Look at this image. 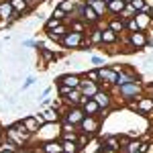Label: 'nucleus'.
Segmentation results:
<instances>
[{"label": "nucleus", "instance_id": "nucleus-1", "mask_svg": "<svg viewBox=\"0 0 153 153\" xmlns=\"http://www.w3.org/2000/svg\"><path fill=\"white\" fill-rule=\"evenodd\" d=\"M112 94L120 98V104L125 106L131 100H137L141 94H145V86L143 82H133V84H125V86H112L110 88Z\"/></svg>", "mask_w": 153, "mask_h": 153}, {"label": "nucleus", "instance_id": "nucleus-2", "mask_svg": "<svg viewBox=\"0 0 153 153\" xmlns=\"http://www.w3.org/2000/svg\"><path fill=\"white\" fill-rule=\"evenodd\" d=\"M61 49H68V51H88L90 49V43H88V37L86 33H76V31H70L68 35L61 39Z\"/></svg>", "mask_w": 153, "mask_h": 153}, {"label": "nucleus", "instance_id": "nucleus-3", "mask_svg": "<svg viewBox=\"0 0 153 153\" xmlns=\"http://www.w3.org/2000/svg\"><path fill=\"white\" fill-rule=\"evenodd\" d=\"M94 100L98 102V106L102 108V110H114L117 108V98L112 94V90H108V88H100L98 92H96Z\"/></svg>", "mask_w": 153, "mask_h": 153}, {"label": "nucleus", "instance_id": "nucleus-4", "mask_svg": "<svg viewBox=\"0 0 153 153\" xmlns=\"http://www.w3.org/2000/svg\"><path fill=\"white\" fill-rule=\"evenodd\" d=\"M127 41L129 45L135 51H143L151 45V39H149V31H137V33H129L127 35Z\"/></svg>", "mask_w": 153, "mask_h": 153}, {"label": "nucleus", "instance_id": "nucleus-5", "mask_svg": "<svg viewBox=\"0 0 153 153\" xmlns=\"http://www.w3.org/2000/svg\"><path fill=\"white\" fill-rule=\"evenodd\" d=\"M100 127H102V118L100 117H84V120L80 123V127H78V133H86V135H90V137H96L98 133H100Z\"/></svg>", "mask_w": 153, "mask_h": 153}, {"label": "nucleus", "instance_id": "nucleus-6", "mask_svg": "<svg viewBox=\"0 0 153 153\" xmlns=\"http://www.w3.org/2000/svg\"><path fill=\"white\" fill-rule=\"evenodd\" d=\"M98 74H100V88H108L110 90L112 86H117L118 74L112 70V65H100Z\"/></svg>", "mask_w": 153, "mask_h": 153}, {"label": "nucleus", "instance_id": "nucleus-7", "mask_svg": "<svg viewBox=\"0 0 153 153\" xmlns=\"http://www.w3.org/2000/svg\"><path fill=\"white\" fill-rule=\"evenodd\" d=\"M137 114L139 117H153V96L151 94H141L137 98Z\"/></svg>", "mask_w": 153, "mask_h": 153}, {"label": "nucleus", "instance_id": "nucleus-8", "mask_svg": "<svg viewBox=\"0 0 153 153\" xmlns=\"http://www.w3.org/2000/svg\"><path fill=\"white\" fill-rule=\"evenodd\" d=\"M84 117H86V112L82 110V106H68V108H65V112H63V117H61V120H65V123H71V125L80 127V123L84 120Z\"/></svg>", "mask_w": 153, "mask_h": 153}, {"label": "nucleus", "instance_id": "nucleus-9", "mask_svg": "<svg viewBox=\"0 0 153 153\" xmlns=\"http://www.w3.org/2000/svg\"><path fill=\"white\" fill-rule=\"evenodd\" d=\"M33 153H63L61 139H45L37 145V149Z\"/></svg>", "mask_w": 153, "mask_h": 153}, {"label": "nucleus", "instance_id": "nucleus-10", "mask_svg": "<svg viewBox=\"0 0 153 153\" xmlns=\"http://www.w3.org/2000/svg\"><path fill=\"white\" fill-rule=\"evenodd\" d=\"M133 82H141V76L135 71V68H131L129 63H127V65H125V70L118 74L117 86H125V84H133Z\"/></svg>", "mask_w": 153, "mask_h": 153}, {"label": "nucleus", "instance_id": "nucleus-11", "mask_svg": "<svg viewBox=\"0 0 153 153\" xmlns=\"http://www.w3.org/2000/svg\"><path fill=\"white\" fill-rule=\"evenodd\" d=\"M45 33V37H47L49 41H53L55 45H61V39L70 33V27L65 23H61L59 27H55V29H51V31H43Z\"/></svg>", "mask_w": 153, "mask_h": 153}, {"label": "nucleus", "instance_id": "nucleus-12", "mask_svg": "<svg viewBox=\"0 0 153 153\" xmlns=\"http://www.w3.org/2000/svg\"><path fill=\"white\" fill-rule=\"evenodd\" d=\"M55 84H61V86H68V88H80V84H82V74H63V76H59Z\"/></svg>", "mask_w": 153, "mask_h": 153}, {"label": "nucleus", "instance_id": "nucleus-13", "mask_svg": "<svg viewBox=\"0 0 153 153\" xmlns=\"http://www.w3.org/2000/svg\"><path fill=\"white\" fill-rule=\"evenodd\" d=\"M98 90H100V84H98V82H92V80H88V78H84V76H82L80 92H82L84 98H94Z\"/></svg>", "mask_w": 153, "mask_h": 153}, {"label": "nucleus", "instance_id": "nucleus-14", "mask_svg": "<svg viewBox=\"0 0 153 153\" xmlns=\"http://www.w3.org/2000/svg\"><path fill=\"white\" fill-rule=\"evenodd\" d=\"M0 19H6V21L16 23V21H21V14L12 8V4L8 0H4V2H0Z\"/></svg>", "mask_w": 153, "mask_h": 153}, {"label": "nucleus", "instance_id": "nucleus-15", "mask_svg": "<svg viewBox=\"0 0 153 153\" xmlns=\"http://www.w3.org/2000/svg\"><path fill=\"white\" fill-rule=\"evenodd\" d=\"M80 106H82V110L88 114V117H100V106H98V102H96L94 98H84L82 96V102H80Z\"/></svg>", "mask_w": 153, "mask_h": 153}, {"label": "nucleus", "instance_id": "nucleus-16", "mask_svg": "<svg viewBox=\"0 0 153 153\" xmlns=\"http://www.w3.org/2000/svg\"><path fill=\"white\" fill-rule=\"evenodd\" d=\"M106 27H108V29H112L117 35L127 33V21H125V19H120V16H108V19H106Z\"/></svg>", "mask_w": 153, "mask_h": 153}, {"label": "nucleus", "instance_id": "nucleus-17", "mask_svg": "<svg viewBox=\"0 0 153 153\" xmlns=\"http://www.w3.org/2000/svg\"><path fill=\"white\" fill-rule=\"evenodd\" d=\"M100 141L110 149V153H118V151H120V135H117V133L102 135V139H100Z\"/></svg>", "mask_w": 153, "mask_h": 153}, {"label": "nucleus", "instance_id": "nucleus-18", "mask_svg": "<svg viewBox=\"0 0 153 153\" xmlns=\"http://www.w3.org/2000/svg\"><path fill=\"white\" fill-rule=\"evenodd\" d=\"M82 19L86 21V23H88V27H96V25L100 23V21H104V19H100V16L96 14V10L92 8V4H88V2H86V6H84Z\"/></svg>", "mask_w": 153, "mask_h": 153}, {"label": "nucleus", "instance_id": "nucleus-19", "mask_svg": "<svg viewBox=\"0 0 153 153\" xmlns=\"http://www.w3.org/2000/svg\"><path fill=\"white\" fill-rule=\"evenodd\" d=\"M86 37H88L90 47H102V29L100 27H90Z\"/></svg>", "mask_w": 153, "mask_h": 153}, {"label": "nucleus", "instance_id": "nucleus-20", "mask_svg": "<svg viewBox=\"0 0 153 153\" xmlns=\"http://www.w3.org/2000/svg\"><path fill=\"white\" fill-rule=\"evenodd\" d=\"M120 43V35H117L112 29H102V47H112Z\"/></svg>", "mask_w": 153, "mask_h": 153}, {"label": "nucleus", "instance_id": "nucleus-21", "mask_svg": "<svg viewBox=\"0 0 153 153\" xmlns=\"http://www.w3.org/2000/svg\"><path fill=\"white\" fill-rule=\"evenodd\" d=\"M61 100H63L65 106H80V102H82V92H80V88H71Z\"/></svg>", "mask_w": 153, "mask_h": 153}, {"label": "nucleus", "instance_id": "nucleus-22", "mask_svg": "<svg viewBox=\"0 0 153 153\" xmlns=\"http://www.w3.org/2000/svg\"><path fill=\"white\" fill-rule=\"evenodd\" d=\"M12 8L19 12L21 16H27V14H31L33 12V6L29 4V0H10Z\"/></svg>", "mask_w": 153, "mask_h": 153}, {"label": "nucleus", "instance_id": "nucleus-23", "mask_svg": "<svg viewBox=\"0 0 153 153\" xmlns=\"http://www.w3.org/2000/svg\"><path fill=\"white\" fill-rule=\"evenodd\" d=\"M65 25L70 27V31H76V33H88V23L82 21V19H74V21H65Z\"/></svg>", "mask_w": 153, "mask_h": 153}, {"label": "nucleus", "instance_id": "nucleus-24", "mask_svg": "<svg viewBox=\"0 0 153 153\" xmlns=\"http://www.w3.org/2000/svg\"><path fill=\"white\" fill-rule=\"evenodd\" d=\"M43 117H45L47 123H61V112H59L57 108H53V106L43 108Z\"/></svg>", "mask_w": 153, "mask_h": 153}, {"label": "nucleus", "instance_id": "nucleus-25", "mask_svg": "<svg viewBox=\"0 0 153 153\" xmlns=\"http://www.w3.org/2000/svg\"><path fill=\"white\" fill-rule=\"evenodd\" d=\"M135 19H137V25H139L141 31H149V29H151V16H149L147 12H137Z\"/></svg>", "mask_w": 153, "mask_h": 153}, {"label": "nucleus", "instance_id": "nucleus-26", "mask_svg": "<svg viewBox=\"0 0 153 153\" xmlns=\"http://www.w3.org/2000/svg\"><path fill=\"white\" fill-rule=\"evenodd\" d=\"M125 6H127L125 0H112V2H108V16H117V14H120Z\"/></svg>", "mask_w": 153, "mask_h": 153}, {"label": "nucleus", "instance_id": "nucleus-27", "mask_svg": "<svg viewBox=\"0 0 153 153\" xmlns=\"http://www.w3.org/2000/svg\"><path fill=\"white\" fill-rule=\"evenodd\" d=\"M23 123H25V127L31 131L33 135L37 137V133H39V123H37V118H35V114H27V117H23Z\"/></svg>", "mask_w": 153, "mask_h": 153}, {"label": "nucleus", "instance_id": "nucleus-28", "mask_svg": "<svg viewBox=\"0 0 153 153\" xmlns=\"http://www.w3.org/2000/svg\"><path fill=\"white\" fill-rule=\"evenodd\" d=\"M63 145V153H82V147L78 141H70V139H61Z\"/></svg>", "mask_w": 153, "mask_h": 153}, {"label": "nucleus", "instance_id": "nucleus-29", "mask_svg": "<svg viewBox=\"0 0 153 153\" xmlns=\"http://www.w3.org/2000/svg\"><path fill=\"white\" fill-rule=\"evenodd\" d=\"M92 8L96 10V14H98L100 19H108V4H106L104 0H96V2H92Z\"/></svg>", "mask_w": 153, "mask_h": 153}, {"label": "nucleus", "instance_id": "nucleus-30", "mask_svg": "<svg viewBox=\"0 0 153 153\" xmlns=\"http://www.w3.org/2000/svg\"><path fill=\"white\" fill-rule=\"evenodd\" d=\"M135 14H137V10L133 8V4H127V6L123 8V12H120V14H117V16L125 19V21H129V19H135Z\"/></svg>", "mask_w": 153, "mask_h": 153}, {"label": "nucleus", "instance_id": "nucleus-31", "mask_svg": "<svg viewBox=\"0 0 153 153\" xmlns=\"http://www.w3.org/2000/svg\"><path fill=\"white\" fill-rule=\"evenodd\" d=\"M84 78H88V80H92V82H98L100 84V74H98V68H90V70H86L82 74Z\"/></svg>", "mask_w": 153, "mask_h": 153}, {"label": "nucleus", "instance_id": "nucleus-32", "mask_svg": "<svg viewBox=\"0 0 153 153\" xmlns=\"http://www.w3.org/2000/svg\"><path fill=\"white\" fill-rule=\"evenodd\" d=\"M76 4H78V2H76V0H59V8H61V10H65L68 12V14H70L71 10H74V8H76Z\"/></svg>", "mask_w": 153, "mask_h": 153}, {"label": "nucleus", "instance_id": "nucleus-33", "mask_svg": "<svg viewBox=\"0 0 153 153\" xmlns=\"http://www.w3.org/2000/svg\"><path fill=\"white\" fill-rule=\"evenodd\" d=\"M61 23H63V21H59V19H55V16H49L47 21H45V25H43V31H51V29L59 27Z\"/></svg>", "mask_w": 153, "mask_h": 153}, {"label": "nucleus", "instance_id": "nucleus-34", "mask_svg": "<svg viewBox=\"0 0 153 153\" xmlns=\"http://www.w3.org/2000/svg\"><path fill=\"white\" fill-rule=\"evenodd\" d=\"M94 137H90V135H86V133H78V143H80V147L82 149H86V145L92 141Z\"/></svg>", "mask_w": 153, "mask_h": 153}, {"label": "nucleus", "instance_id": "nucleus-35", "mask_svg": "<svg viewBox=\"0 0 153 153\" xmlns=\"http://www.w3.org/2000/svg\"><path fill=\"white\" fill-rule=\"evenodd\" d=\"M51 16H55V19H59V21H63V23H65V19H68V12L61 10L59 6H55V8L51 10Z\"/></svg>", "mask_w": 153, "mask_h": 153}, {"label": "nucleus", "instance_id": "nucleus-36", "mask_svg": "<svg viewBox=\"0 0 153 153\" xmlns=\"http://www.w3.org/2000/svg\"><path fill=\"white\" fill-rule=\"evenodd\" d=\"M59 125H61V133H78V127H76V125H71V123L61 120Z\"/></svg>", "mask_w": 153, "mask_h": 153}, {"label": "nucleus", "instance_id": "nucleus-37", "mask_svg": "<svg viewBox=\"0 0 153 153\" xmlns=\"http://www.w3.org/2000/svg\"><path fill=\"white\" fill-rule=\"evenodd\" d=\"M131 4H133V8H135L137 12H143L145 8H147V4H149V2H147V0H133Z\"/></svg>", "mask_w": 153, "mask_h": 153}, {"label": "nucleus", "instance_id": "nucleus-38", "mask_svg": "<svg viewBox=\"0 0 153 153\" xmlns=\"http://www.w3.org/2000/svg\"><path fill=\"white\" fill-rule=\"evenodd\" d=\"M137 31H141L137 25V19H129L127 21V33H137Z\"/></svg>", "mask_w": 153, "mask_h": 153}, {"label": "nucleus", "instance_id": "nucleus-39", "mask_svg": "<svg viewBox=\"0 0 153 153\" xmlns=\"http://www.w3.org/2000/svg\"><path fill=\"white\" fill-rule=\"evenodd\" d=\"M90 61H92V65H94V68H100V65L104 63V57H100V55H92Z\"/></svg>", "mask_w": 153, "mask_h": 153}, {"label": "nucleus", "instance_id": "nucleus-40", "mask_svg": "<svg viewBox=\"0 0 153 153\" xmlns=\"http://www.w3.org/2000/svg\"><path fill=\"white\" fill-rule=\"evenodd\" d=\"M35 82H37L35 78H33V76H29V78H27V80L23 82V92H25V90H29V88H31V86H33Z\"/></svg>", "mask_w": 153, "mask_h": 153}, {"label": "nucleus", "instance_id": "nucleus-41", "mask_svg": "<svg viewBox=\"0 0 153 153\" xmlns=\"http://www.w3.org/2000/svg\"><path fill=\"white\" fill-rule=\"evenodd\" d=\"M35 118H37V123H39V127H45V125H47V120L43 117V110H41V112H35Z\"/></svg>", "mask_w": 153, "mask_h": 153}, {"label": "nucleus", "instance_id": "nucleus-42", "mask_svg": "<svg viewBox=\"0 0 153 153\" xmlns=\"http://www.w3.org/2000/svg\"><path fill=\"white\" fill-rule=\"evenodd\" d=\"M39 45V41H35V39H27V41H23V47H37Z\"/></svg>", "mask_w": 153, "mask_h": 153}, {"label": "nucleus", "instance_id": "nucleus-43", "mask_svg": "<svg viewBox=\"0 0 153 153\" xmlns=\"http://www.w3.org/2000/svg\"><path fill=\"white\" fill-rule=\"evenodd\" d=\"M12 25V21H6V19H0V31H4V29H8Z\"/></svg>", "mask_w": 153, "mask_h": 153}, {"label": "nucleus", "instance_id": "nucleus-44", "mask_svg": "<svg viewBox=\"0 0 153 153\" xmlns=\"http://www.w3.org/2000/svg\"><path fill=\"white\" fill-rule=\"evenodd\" d=\"M4 139H6V133H4V129H2V131H0V145H2Z\"/></svg>", "mask_w": 153, "mask_h": 153}, {"label": "nucleus", "instance_id": "nucleus-45", "mask_svg": "<svg viewBox=\"0 0 153 153\" xmlns=\"http://www.w3.org/2000/svg\"><path fill=\"white\" fill-rule=\"evenodd\" d=\"M147 153H153V141L147 143Z\"/></svg>", "mask_w": 153, "mask_h": 153}, {"label": "nucleus", "instance_id": "nucleus-46", "mask_svg": "<svg viewBox=\"0 0 153 153\" xmlns=\"http://www.w3.org/2000/svg\"><path fill=\"white\" fill-rule=\"evenodd\" d=\"M0 153H19V151H8V149H0Z\"/></svg>", "mask_w": 153, "mask_h": 153}, {"label": "nucleus", "instance_id": "nucleus-47", "mask_svg": "<svg viewBox=\"0 0 153 153\" xmlns=\"http://www.w3.org/2000/svg\"><path fill=\"white\" fill-rule=\"evenodd\" d=\"M86 2H88V4H92V2H96V0H86Z\"/></svg>", "mask_w": 153, "mask_h": 153}, {"label": "nucleus", "instance_id": "nucleus-48", "mask_svg": "<svg viewBox=\"0 0 153 153\" xmlns=\"http://www.w3.org/2000/svg\"><path fill=\"white\" fill-rule=\"evenodd\" d=\"M104 2H106V4H108V2H112V0H104Z\"/></svg>", "mask_w": 153, "mask_h": 153}, {"label": "nucleus", "instance_id": "nucleus-49", "mask_svg": "<svg viewBox=\"0 0 153 153\" xmlns=\"http://www.w3.org/2000/svg\"><path fill=\"white\" fill-rule=\"evenodd\" d=\"M2 129H4V127H2V123H0V131H2Z\"/></svg>", "mask_w": 153, "mask_h": 153}, {"label": "nucleus", "instance_id": "nucleus-50", "mask_svg": "<svg viewBox=\"0 0 153 153\" xmlns=\"http://www.w3.org/2000/svg\"><path fill=\"white\" fill-rule=\"evenodd\" d=\"M149 94H151V96H153V90H151V92H149Z\"/></svg>", "mask_w": 153, "mask_h": 153}]
</instances>
